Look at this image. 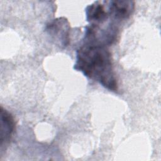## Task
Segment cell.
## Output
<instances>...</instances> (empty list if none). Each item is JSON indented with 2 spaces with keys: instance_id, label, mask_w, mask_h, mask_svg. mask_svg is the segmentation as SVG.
<instances>
[{
  "instance_id": "cell-5",
  "label": "cell",
  "mask_w": 161,
  "mask_h": 161,
  "mask_svg": "<svg viewBox=\"0 0 161 161\" xmlns=\"http://www.w3.org/2000/svg\"><path fill=\"white\" fill-rule=\"evenodd\" d=\"M0 112V145L2 148L4 145L6 146L9 143L15 130V122L12 114L2 106Z\"/></svg>"
},
{
  "instance_id": "cell-4",
  "label": "cell",
  "mask_w": 161,
  "mask_h": 161,
  "mask_svg": "<svg viewBox=\"0 0 161 161\" xmlns=\"http://www.w3.org/2000/svg\"><path fill=\"white\" fill-rule=\"evenodd\" d=\"M106 4L109 15L119 20L128 19L135 9L133 1H106Z\"/></svg>"
},
{
  "instance_id": "cell-2",
  "label": "cell",
  "mask_w": 161,
  "mask_h": 161,
  "mask_svg": "<svg viewBox=\"0 0 161 161\" xmlns=\"http://www.w3.org/2000/svg\"><path fill=\"white\" fill-rule=\"evenodd\" d=\"M70 24L67 18H58L47 25L45 31L60 47L65 48L70 42Z\"/></svg>"
},
{
  "instance_id": "cell-1",
  "label": "cell",
  "mask_w": 161,
  "mask_h": 161,
  "mask_svg": "<svg viewBox=\"0 0 161 161\" xmlns=\"http://www.w3.org/2000/svg\"><path fill=\"white\" fill-rule=\"evenodd\" d=\"M74 69L109 91H118L111 55L106 46L84 42L76 51Z\"/></svg>"
},
{
  "instance_id": "cell-3",
  "label": "cell",
  "mask_w": 161,
  "mask_h": 161,
  "mask_svg": "<svg viewBox=\"0 0 161 161\" xmlns=\"http://www.w3.org/2000/svg\"><path fill=\"white\" fill-rule=\"evenodd\" d=\"M86 20L92 25H102L109 15L106 1H96L87 6L85 9Z\"/></svg>"
}]
</instances>
